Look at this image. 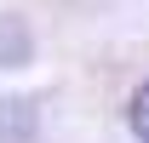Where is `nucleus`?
I'll return each mask as SVG.
<instances>
[{"label": "nucleus", "mask_w": 149, "mask_h": 143, "mask_svg": "<svg viewBox=\"0 0 149 143\" xmlns=\"http://www.w3.org/2000/svg\"><path fill=\"white\" fill-rule=\"evenodd\" d=\"M29 132H35V103L6 97V103H0V143H23Z\"/></svg>", "instance_id": "1"}, {"label": "nucleus", "mask_w": 149, "mask_h": 143, "mask_svg": "<svg viewBox=\"0 0 149 143\" xmlns=\"http://www.w3.org/2000/svg\"><path fill=\"white\" fill-rule=\"evenodd\" d=\"M126 120H132V132H138V143H149V80L138 86V97H132V109H126Z\"/></svg>", "instance_id": "2"}]
</instances>
